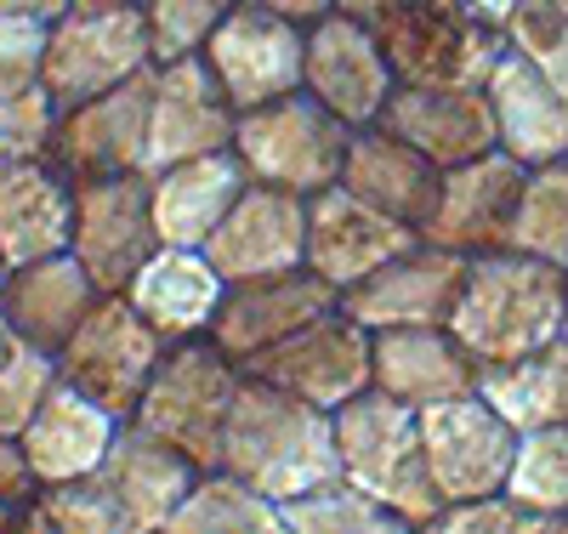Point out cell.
<instances>
[{
  "label": "cell",
  "instance_id": "obj_1",
  "mask_svg": "<svg viewBox=\"0 0 568 534\" xmlns=\"http://www.w3.org/2000/svg\"><path fill=\"white\" fill-rule=\"evenodd\" d=\"M216 472L251 483L273 506L336 490L342 483L336 415L245 375L240 399H233V415H227V432H222V466Z\"/></svg>",
  "mask_w": 568,
  "mask_h": 534
},
{
  "label": "cell",
  "instance_id": "obj_2",
  "mask_svg": "<svg viewBox=\"0 0 568 534\" xmlns=\"http://www.w3.org/2000/svg\"><path fill=\"white\" fill-rule=\"evenodd\" d=\"M449 335L478 370H500L551 347L562 335V273L517 251L471 256L449 313Z\"/></svg>",
  "mask_w": 568,
  "mask_h": 534
},
{
  "label": "cell",
  "instance_id": "obj_3",
  "mask_svg": "<svg viewBox=\"0 0 568 534\" xmlns=\"http://www.w3.org/2000/svg\"><path fill=\"white\" fill-rule=\"evenodd\" d=\"M387 52V69L398 85L426 91H484L495 63L506 58V34L495 18H484L466 0H409L369 23Z\"/></svg>",
  "mask_w": 568,
  "mask_h": 534
},
{
  "label": "cell",
  "instance_id": "obj_4",
  "mask_svg": "<svg viewBox=\"0 0 568 534\" xmlns=\"http://www.w3.org/2000/svg\"><path fill=\"white\" fill-rule=\"evenodd\" d=\"M336 455H342V483H353L369 501H382L387 512L409 517L415 528L444 512L433 472H426V450H420V415L404 410L398 399L369 386L353 404H342L336 410Z\"/></svg>",
  "mask_w": 568,
  "mask_h": 534
},
{
  "label": "cell",
  "instance_id": "obj_5",
  "mask_svg": "<svg viewBox=\"0 0 568 534\" xmlns=\"http://www.w3.org/2000/svg\"><path fill=\"white\" fill-rule=\"evenodd\" d=\"M240 386H245L240 364L211 335L205 342H176V347H165V359H160L131 421L142 432H154L160 444H171L176 455H187L200 472H216L222 466V432H227Z\"/></svg>",
  "mask_w": 568,
  "mask_h": 534
},
{
  "label": "cell",
  "instance_id": "obj_6",
  "mask_svg": "<svg viewBox=\"0 0 568 534\" xmlns=\"http://www.w3.org/2000/svg\"><path fill=\"white\" fill-rule=\"evenodd\" d=\"M154 58V34L142 7H74L45 29V97L58 103V114L98 103V97L131 85L136 74H149Z\"/></svg>",
  "mask_w": 568,
  "mask_h": 534
},
{
  "label": "cell",
  "instance_id": "obj_7",
  "mask_svg": "<svg viewBox=\"0 0 568 534\" xmlns=\"http://www.w3.org/2000/svg\"><path fill=\"white\" fill-rule=\"evenodd\" d=\"M347 142H353V125H342L329 109H318L307 91L278 97L267 109H251L233 125V154H240L245 177L262 188L302 193V200L342 182Z\"/></svg>",
  "mask_w": 568,
  "mask_h": 534
},
{
  "label": "cell",
  "instance_id": "obj_8",
  "mask_svg": "<svg viewBox=\"0 0 568 534\" xmlns=\"http://www.w3.org/2000/svg\"><path fill=\"white\" fill-rule=\"evenodd\" d=\"M154 251H160V233H154V177L149 171L74 182L69 256L98 284V296H125Z\"/></svg>",
  "mask_w": 568,
  "mask_h": 534
},
{
  "label": "cell",
  "instance_id": "obj_9",
  "mask_svg": "<svg viewBox=\"0 0 568 534\" xmlns=\"http://www.w3.org/2000/svg\"><path fill=\"white\" fill-rule=\"evenodd\" d=\"M160 359H165V342L142 324V313L125 296H98V308L85 313V324L58 353V375L80 399L103 404L114 421H131Z\"/></svg>",
  "mask_w": 568,
  "mask_h": 534
},
{
  "label": "cell",
  "instance_id": "obj_10",
  "mask_svg": "<svg viewBox=\"0 0 568 534\" xmlns=\"http://www.w3.org/2000/svg\"><path fill=\"white\" fill-rule=\"evenodd\" d=\"M375 335L364 324H353L342 308L313 319L307 330H296L291 342H278L267 353H256L251 364H240L251 381L262 386H278L313 410H329L336 415L342 404H353L358 393L375 386Z\"/></svg>",
  "mask_w": 568,
  "mask_h": 534
},
{
  "label": "cell",
  "instance_id": "obj_11",
  "mask_svg": "<svg viewBox=\"0 0 568 534\" xmlns=\"http://www.w3.org/2000/svg\"><path fill=\"white\" fill-rule=\"evenodd\" d=\"M205 69L222 85V97L240 114L267 109L278 97H296L307 80V29L251 12V7H233L216 34L205 40Z\"/></svg>",
  "mask_w": 568,
  "mask_h": 534
},
{
  "label": "cell",
  "instance_id": "obj_12",
  "mask_svg": "<svg viewBox=\"0 0 568 534\" xmlns=\"http://www.w3.org/2000/svg\"><path fill=\"white\" fill-rule=\"evenodd\" d=\"M420 450H426V472H433L438 501L460 506V501H489L506 490L517 432L484 399H455L438 410H420Z\"/></svg>",
  "mask_w": 568,
  "mask_h": 534
},
{
  "label": "cell",
  "instance_id": "obj_13",
  "mask_svg": "<svg viewBox=\"0 0 568 534\" xmlns=\"http://www.w3.org/2000/svg\"><path fill=\"white\" fill-rule=\"evenodd\" d=\"M154 69L136 74L120 91H109V97H98V103H80V109L58 114L45 165L63 171L69 182L149 171V97H154Z\"/></svg>",
  "mask_w": 568,
  "mask_h": 534
},
{
  "label": "cell",
  "instance_id": "obj_14",
  "mask_svg": "<svg viewBox=\"0 0 568 534\" xmlns=\"http://www.w3.org/2000/svg\"><path fill=\"white\" fill-rule=\"evenodd\" d=\"M302 91L318 109L336 114L342 125L364 131V125H375L387 114L398 80H393L387 52H382V40H375L369 23L329 12L307 29V80H302Z\"/></svg>",
  "mask_w": 568,
  "mask_h": 534
},
{
  "label": "cell",
  "instance_id": "obj_15",
  "mask_svg": "<svg viewBox=\"0 0 568 534\" xmlns=\"http://www.w3.org/2000/svg\"><path fill=\"white\" fill-rule=\"evenodd\" d=\"M524 165L506 160L500 149L471 160V165H455L444 171L438 182V200L420 222V245H438V251H455V256H495L506 251V233H511V216H517V193H524Z\"/></svg>",
  "mask_w": 568,
  "mask_h": 534
},
{
  "label": "cell",
  "instance_id": "obj_16",
  "mask_svg": "<svg viewBox=\"0 0 568 534\" xmlns=\"http://www.w3.org/2000/svg\"><path fill=\"white\" fill-rule=\"evenodd\" d=\"M233 125H240V109L222 97L205 58L160 63L154 97H149V177L187 165V160H205V154H227Z\"/></svg>",
  "mask_w": 568,
  "mask_h": 534
},
{
  "label": "cell",
  "instance_id": "obj_17",
  "mask_svg": "<svg viewBox=\"0 0 568 534\" xmlns=\"http://www.w3.org/2000/svg\"><path fill=\"white\" fill-rule=\"evenodd\" d=\"M466 279V256L438 245H409L382 273H369L342 296V313L364 324L369 335L382 330H449L455 296Z\"/></svg>",
  "mask_w": 568,
  "mask_h": 534
},
{
  "label": "cell",
  "instance_id": "obj_18",
  "mask_svg": "<svg viewBox=\"0 0 568 534\" xmlns=\"http://www.w3.org/2000/svg\"><path fill=\"white\" fill-rule=\"evenodd\" d=\"M409 245H420L415 228L353 200L342 182L307 200V273H318L336 296H347V290L364 284L369 273H382Z\"/></svg>",
  "mask_w": 568,
  "mask_h": 534
},
{
  "label": "cell",
  "instance_id": "obj_19",
  "mask_svg": "<svg viewBox=\"0 0 568 534\" xmlns=\"http://www.w3.org/2000/svg\"><path fill=\"white\" fill-rule=\"evenodd\" d=\"M205 256H211V268L227 284L307 268V200H302V193L251 182L240 193V205H233L222 216V228L211 233Z\"/></svg>",
  "mask_w": 568,
  "mask_h": 534
},
{
  "label": "cell",
  "instance_id": "obj_20",
  "mask_svg": "<svg viewBox=\"0 0 568 534\" xmlns=\"http://www.w3.org/2000/svg\"><path fill=\"white\" fill-rule=\"evenodd\" d=\"M336 308H342V296L307 268L273 273V279H245V284H227L216 324H211V342L233 364H251L256 353L291 342L296 330H307L313 319L336 313Z\"/></svg>",
  "mask_w": 568,
  "mask_h": 534
},
{
  "label": "cell",
  "instance_id": "obj_21",
  "mask_svg": "<svg viewBox=\"0 0 568 534\" xmlns=\"http://www.w3.org/2000/svg\"><path fill=\"white\" fill-rule=\"evenodd\" d=\"M120 426L103 404H91L80 399L74 386L58 381V393L40 404V415L29 421V432L18 439L23 450V466L34 477V495L40 490H63V483H91L103 472L114 439H120Z\"/></svg>",
  "mask_w": 568,
  "mask_h": 534
},
{
  "label": "cell",
  "instance_id": "obj_22",
  "mask_svg": "<svg viewBox=\"0 0 568 534\" xmlns=\"http://www.w3.org/2000/svg\"><path fill=\"white\" fill-rule=\"evenodd\" d=\"M382 131H393L398 142L420 160H433L438 171L471 165L495 154V114L484 91H426V85H398L387 114L375 120Z\"/></svg>",
  "mask_w": 568,
  "mask_h": 534
},
{
  "label": "cell",
  "instance_id": "obj_23",
  "mask_svg": "<svg viewBox=\"0 0 568 534\" xmlns=\"http://www.w3.org/2000/svg\"><path fill=\"white\" fill-rule=\"evenodd\" d=\"M74 233V182L45 160H0V273L63 256Z\"/></svg>",
  "mask_w": 568,
  "mask_h": 534
},
{
  "label": "cell",
  "instance_id": "obj_24",
  "mask_svg": "<svg viewBox=\"0 0 568 534\" xmlns=\"http://www.w3.org/2000/svg\"><path fill=\"white\" fill-rule=\"evenodd\" d=\"M91 308H98V284L85 279V268L69 251L0 273V319L18 335V347L58 359Z\"/></svg>",
  "mask_w": 568,
  "mask_h": 534
},
{
  "label": "cell",
  "instance_id": "obj_25",
  "mask_svg": "<svg viewBox=\"0 0 568 534\" xmlns=\"http://www.w3.org/2000/svg\"><path fill=\"white\" fill-rule=\"evenodd\" d=\"M205 472L187 461V455H176L171 444H160L154 432H142L136 421H125L120 426V439H114V450H109V461H103V472L91 477L98 490L142 528V534H165V523L176 517V506L194 495V483H200Z\"/></svg>",
  "mask_w": 568,
  "mask_h": 534
},
{
  "label": "cell",
  "instance_id": "obj_26",
  "mask_svg": "<svg viewBox=\"0 0 568 534\" xmlns=\"http://www.w3.org/2000/svg\"><path fill=\"white\" fill-rule=\"evenodd\" d=\"M484 97H489V114H495V149L506 160H517L524 171L568 160V97L540 69H529L524 58L506 52L495 63Z\"/></svg>",
  "mask_w": 568,
  "mask_h": 534
},
{
  "label": "cell",
  "instance_id": "obj_27",
  "mask_svg": "<svg viewBox=\"0 0 568 534\" xmlns=\"http://www.w3.org/2000/svg\"><path fill=\"white\" fill-rule=\"evenodd\" d=\"M375 393L404 410H438L455 399H478V364L449 330H382L375 335Z\"/></svg>",
  "mask_w": 568,
  "mask_h": 534
},
{
  "label": "cell",
  "instance_id": "obj_28",
  "mask_svg": "<svg viewBox=\"0 0 568 534\" xmlns=\"http://www.w3.org/2000/svg\"><path fill=\"white\" fill-rule=\"evenodd\" d=\"M222 296H227V279L211 268V256L205 251H171V245H160L149 256V268H142L125 290V302L142 313V324H149L165 347L205 342Z\"/></svg>",
  "mask_w": 568,
  "mask_h": 534
},
{
  "label": "cell",
  "instance_id": "obj_29",
  "mask_svg": "<svg viewBox=\"0 0 568 534\" xmlns=\"http://www.w3.org/2000/svg\"><path fill=\"white\" fill-rule=\"evenodd\" d=\"M438 182H444V171L433 160H420L393 131H382V125L353 131L347 165H342V188L353 193V200H364L382 216L420 233L426 211H433V200H438Z\"/></svg>",
  "mask_w": 568,
  "mask_h": 534
},
{
  "label": "cell",
  "instance_id": "obj_30",
  "mask_svg": "<svg viewBox=\"0 0 568 534\" xmlns=\"http://www.w3.org/2000/svg\"><path fill=\"white\" fill-rule=\"evenodd\" d=\"M251 188L240 154H205L154 177V233L171 251H205L222 216L240 205V193Z\"/></svg>",
  "mask_w": 568,
  "mask_h": 534
},
{
  "label": "cell",
  "instance_id": "obj_31",
  "mask_svg": "<svg viewBox=\"0 0 568 534\" xmlns=\"http://www.w3.org/2000/svg\"><path fill=\"white\" fill-rule=\"evenodd\" d=\"M45 29L0 18V160H45L58 131V103L40 80Z\"/></svg>",
  "mask_w": 568,
  "mask_h": 534
},
{
  "label": "cell",
  "instance_id": "obj_32",
  "mask_svg": "<svg viewBox=\"0 0 568 534\" xmlns=\"http://www.w3.org/2000/svg\"><path fill=\"white\" fill-rule=\"evenodd\" d=\"M478 399L524 439V432H546V426H568V335H557L551 347L484 370L478 375Z\"/></svg>",
  "mask_w": 568,
  "mask_h": 534
},
{
  "label": "cell",
  "instance_id": "obj_33",
  "mask_svg": "<svg viewBox=\"0 0 568 534\" xmlns=\"http://www.w3.org/2000/svg\"><path fill=\"white\" fill-rule=\"evenodd\" d=\"M165 534H291V523H284V506L256 495L251 483L227 472H205L194 483V495L165 523Z\"/></svg>",
  "mask_w": 568,
  "mask_h": 534
},
{
  "label": "cell",
  "instance_id": "obj_34",
  "mask_svg": "<svg viewBox=\"0 0 568 534\" xmlns=\"http://www.w3.org/2000/svg\"><path fill=\"white\" fill-rule=\"evenodd\" d=\"M506 251L568 273V160L562 165H540V171L524 177Z\"/></svg>",
  "mask_w": 568,
  "mask_h": 534
},
{
  "label": "cell",
  "instance_id": "obj_35",
  "mask_svg": "<svg viewBox=\"0 0 568 534\" xmlns=\"http://www.w3.org/2000/svg\"><path fill=\"white\" fill-rule=\"evenodd\" d=\"M500 495L546 523L568 517V426H546V432H524L517 439Z\"/></svg>",
  "mask_w": 568,
  "mask_h": 534
},
{
  "label": "cell",
  "instance_id": "obj_36",
  "mask_svg": "<svg viewBox=\"0 0 568 534\" xmlns=\"http://www.w3.org/2000/svg\"><path fill=\"white\" fill-rule=\"evenodd\" d=\"M284 523H291V534H420L409 517H398L382 501L358 495L353 483H336V490L291 501L284 506Z\"/></svg>",
  "mask_w": 568,
  "mask_h": 534
},
{
  "label": "cell",
  "instance_id": "obj_37",
  "mask_svg": "<svg viewBox=\"0 0 568 534\" xmlns=\"http://www.w3.org/2000/svg\"><path fill=\"white\" fill-rule=\"evenodd\" d=\"M506 52L540 69L568 97V0H517L500 23Z\"/></svg>",
  "mask_w": 568,
  "mask_h": 534
},
{
  "label": "cell",
  "instance_id": "obj_38",
  "mask_svg": "<svg viewBox=\"0 0 568 534\" xmlns=\"http://www.w3.org/2000/svg\"><path fill=\"white\" fill-rule=\"evenodd\" d=\"M240 7V0H142V18L154 34V58L176 63V58H200L205 40L216 34V23Z\"/></svg>",
  "mask_w": 568,
  "mask_h": 534
},
{
  "label": "cell",
  "instance_id": "obj_39",
  "mask_svg": "<svg viewBox=\"0 0 568 534\" xmlns=\"http://www.w3.org/2000/svg\"><path fill=\"white\" fill-rule=\"evenodd\" d=\"M58 359L34 353V347H12V359L0 364V439H23L29 421L40 415V404L58 393Z\"/></svg>",
  "mask_w": 568,
  "mask_h": 534
},
{
  "label": "cell",
  "instance_id": "obj_40",
  "mask_svg": "<svg viewBox=\"0 0 568 534\" xmlns=\"http://www.w3.org/2000/svg\"><path fill=\"white\" fill-rule=\"evenodd\" d=\"M34 506L52 517L58 534H142L98 483H63V490H40Z\"/></svg>",
  "mask_w": 568,
  "mask_h": 534
},
{
  "label": "cell",
  "instance_id": "obj_41",
  "mask_svg": "<svg viewBox=\"0 0 568 534\" xmlns=\"http://www.w3.org/2000/svg\"><path fill=\"white\" fill-rule=\"evenodd\" d=\"M551 523L524 512L506 495H489V501H460V506H444L433 523H420V534H546Z\"/></svg>",
  "mask_w": 568,
  "mask_h": 534
},
{
  "label": "cell",
  "instance_id": "obj_42",
  "mask_svg": "<svg viewBox=\"0 0 568 534\" xmlns=\"http://www.w3.org/2000/svg\"><path fill=\"white\" fill-rule=\"evenodd\" d=\"M0 501H7V506H29L34 501V477H29L23 450L12 439H0Z\"/></svg>",
  "mask_w": 568,
  "mask_h": 534
},
{
  "label": "cell",
  "instance_id": "obj_43",
  "mask_svg": "<svg viewBox=\"0 0 568 534\" xmlns=\"http://www.w3.org/2000/svg\"><path fill=\"white\" fill-rule=\"evenodd\" d=\"M240 7L267 12V18H284V23H296V29H313L318 18L336 12V0H240Z\"/></svg>",
  "mask_w": 568,
  "mask_h": 534
},
{
  "label": "cell",
  "instance_id": "obj_44",
  "mask_svg": "<svg viewBox=\"0 0 568 534\" xmlns=\"http://www.w3.org/2000/svg\"><path fill=\"white\" fill-rule=\"evenodd\" d=\"M69 12H74V0H0V18H23V23H40V29H52Z\"/></svg>",
  "mask_w": 568,
  "mask_h": 534
},
{
  "label": "cell",
  "instance_id": "obj_45",
  "mask_svg": "<svg viewBox=\"0 0 568 534\" xmlns=\"http://www.w3.org/2000/svg\"><path fill=\"white\" fill-rule=\"evenodd\" d=\"M398 7H409V0H336V12L342 18H358V23H382Z\"/></svg>",
  "mask_w": 568,
  "mask_h": 534
},
{
  "label": "cell",
  "instance_id": "obj_46",
  "mask_svg": "<svg viewBox=\"0 0 568 534\" xmlns=\"http://www.w3.org/2000/svg\"><path fill=\"white\" fill-rule=\"evenodd\" d=\"M12 534H58V528H52V517H45V512L29 501V506H18V523H12Z\"/></svg>",
  "mask_w": 568,
  "mask_h": 534
},
{
  "label": "cell",
  "instance_id": "obj_47",
  "mask_svg": "<svg viewBox=\"0 0 568 534\" xmlns=\"http://www.w3.org/2000/svg\"><path fill=\"white\" fill-rule=\"evenodd\" d=\"M466 7H478L484 18H495V23H506V12L517 7V0H466Z\"/></svg>",
  "mask_w": 568,
  "mask_h": 534
},
{
  "label": "cell",
  "instance_id": "obj_48",
  "mask_svg": "<svg viewBox=\"0 0 568 534\" xmlns=\"http://www.w3.org/2000/svg\"><path fill=\"white\" fill-rule=\"evenodd\" d=\"M12 347H18V335L7 330V319H0V364H7V359H12Z\"/></svg>",
  "mask_w": 568,
  "mask_h": 534
},
{
  "label": "cell",
  "instance_id": "obj_49",
  "mask_svg": "<svg viewBox=\"0 0 568 534\" xmlns=\"http://www.w3.org/2000/svg\"><path fill=\"white\" fill-rule=\"evenodd\" d=\"M12 523H18V506H7V501H0V534H12Z\"/></svg>",
  "mask_w": 568,
  "mask_h": 534
},
{
  "label": "cell",
  "instance_id": "obj_50",
  "mask_svg": "<svg viewBox=\"0 0 568 534\" xmlns=\"http://www.w3.org/2000/svg\"><path fill=\"white\" fill-rule=\"evenodd\" d=\"M74 7H142V0H74Z\"/></svg>",
  "mask_w": 568,
  "mask_h": 534
},
{
  "label": "cell",
  "instance_id": "obj_51",
  "mask_svg": "<svg viewBox=\"0 0 568 534\" xmlns=\"http://www.w3.org/2000/svg\"><path fill=\"white\" fill-rule=\"evenodd\" d=\"M562 335H568V273H562Z\"/></svg>",
  "mask_w": 568,
  "mask_h": 534
},
{
  "label": "cell",
  "instance_id": "obj_52",
  "mask_svg": "<svg viewBox=\"0 0 568 534\" xmlns=\"http://www.w3.org/2000/svg\"><path fill=\"white\" fill-rule=\"evenodd\" d=\"M546 534H568V517H557V523H551V528H546Z\"/></svg>",
  "mask_w": 568,
  "mask_h": 534
}]
</instances>
